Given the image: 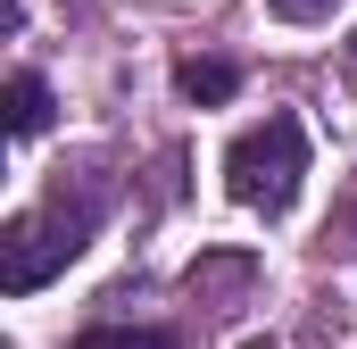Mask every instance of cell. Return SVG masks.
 <instances>
[{"label": "cell", "instance_id": "1", "mask_svg": "<svg viewBox=\"0 0 357 349\" xmlns=\"http://www.w3.org/2000/svg\"><path fill=\"white\" fill-rule=\"evenodd\" d=\"M299 174H307V133H299V117H282V108H274L266 125L233 133V150H225V191H233L250 216H282V208L299 200Z\"/></svg>", "mask_w": 357, "mask_h": 349}, {"label": "cell", "instance_id": "2", "mask_svg": "<svg viewBox=\"0 0 357 349\" xmlns=\"http://www.w3.org/2000/svg\"><path fill=\"white\" fill-rule=\"evenodd\" d=\"M91 225H100V200H91V191H75V200L59 191L50 208L17 216V225H8V242H0V283H8V291H42L59 266L84 258Z\"/></svg>", "mask_w": 357, "mask_h": 349}, {"label": "cell", "instance_id": "3", "mask_svg": "<svg viewBox=\"0 0 357 349\" xmlns=\"http://www.w3.org/2000/svg\"><path fill=\"white\" fill-rule=\"evenodd\" d=\"M42 125H50V84H42L33 67H17V75H8V133L33 142Z\"/></svg>", "mask_w": 357, "mask_h": 349}, {"label": "cell", "instance_id": "4", "mask_svg": "<svg viewBox=\"0 0 357 349\" xmlns=\"http://www.w3.org/2000/svg\"><path fill=\"white\" fill-rule=\"evenodd\" d=\"M175 84H183V100H199V108H225V100L241 91V75H233L225 59H183Z\"/></svg>", "mask_w": 357, "mask_h": 349}, {"label": "cell", "instance_id": "5", "mask_svg": "<svg viewBox=\"0 0 357 349\" xmlns=\"http://www.w3.org/2000/svg\"><path fill=\"white\" fill-rule=\"evenodd\" d=\"M75 349H175V333H150V325H91V333H75Z\"/></svg>", "mask_w": 357, "mask_h": 349}, {"label": "cell", "instance_id": "6", "mask_svg": "<svg viewBox=\"0 0 357 349\" xmlns=\"http://www.w3.org/2000/svg\"><path fill=\"white\" fill-rule=\"evenodd\" d=\"M266 8L282 17V25H324V17H333L341 0H266Z\"/></svg>", "mask_w": 357, "mask_h": 349}]
</instances>
